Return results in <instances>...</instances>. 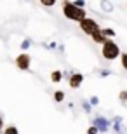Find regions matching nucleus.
I'll return each mask as SVG.
<instances>
[{"instance_id": "nucleus-13", "label": "nucleus", "mask_w": 127, "mask_h": 134, "mask_svg": "<svg viewBox=\"0 0 127 134\" xmlns=\"http://www.w3.org/2000/svg\"><path fill=\"white\" fill-rule=\"evenodd\" d=\"M30 45H31L30 40H23V42H21V49H23V52H26V49H28Z\"/></svg>"}, {"instance_id": "nucleus-3", "label": "nucleus", "mask_w": 127, "mask_h": 134, "mask_svg": "<svg viewBox=\"0 0 127 134\" xmlns=\"http://www.w3.org/2000/svg\"><path fill=\"white\" fill-rule=\"evenodd\" d=\"M78 25H80V30H82L85 35H89V37H92L96 31L101 30L99 23L94 19V18H85V19H84L82 23H78Z\"/></svg>"}, {"instance_id": "nucleus-16", "label": "nucleus", "mask_w": 127, "mask_h": 134, "mask_svg": "<svg viewBox=\"0 0 127 134\" xmlns=\"http://www.w3.org/2000/svg\"><path fill=\"white\" fill-rule=\"evenodd\" d=\"M82 106H84V111H85V113H91V110H92L91 103H85V101H84V103H82Z\"/></svg>"}, {"instance_id": "nucleus-17", "label": "nucleus", "mask_w": 127, "mask_h": 134, "mask_svg": "<svg viewBox=\"0 0 127 134\" xmlns=\"http://www.w3.org/2000/svg\"><path fill=\"white\" fill-rule=\"evenodd\" d=\"M87 134H99V129L98 127H94V125H91L87 129Z\"/></svg>"}, {"instance_id": "nucleus-10", "label": "nucleus", "mask_w": 127, "mask_h": 134, "mask_svg": "<svg viewBox=\"0 0 127 134\" xmlns=\"http://www.w3.org/2000/svg\"><path fill=\"white\" fill-rule=\"evenodd\" d=\"M101 31H103V35H104L106 38H110V40L115 37V31H113L112 28H101Z\"/></svg>"}, {"instance_id": "nucleus-19", "label": "nucleus", "mask_w": 127, "mask_h": 134, "mask_svg": "<svg viewBox=\"0 0 127 134\" xmlns=\"http://www.w3.org/2000/svg\"><path fill=\"white\" fill-rule=\"evenodd\" d=\"M89 103H91V106H96V104L99 103V99H98V98H96V96H92V98L89 99Z\"/></svg>"}, {"instance_id": "nucleus-9", "label": "nucleus", "mask_w": 127, "mask_h": 134, "mask_svg": "<svg viewBox=\"0 0 127 134\" xmlns=\"http://www.w3.org/2000/svg\"><path fill=\"white\" fill-rule=\"evenodd\" d=\"M52 96H54V101H56V103H61V101H64V92H63V91H56Z\"/></svg>"}, {"instance_id": "nucleus-14", "label": "nucleus", "mask_w": 127, "mask_h": 134, "mask_svg": "<svg viewBox=\"0 0 127 134\" xmlns=\"http://www.w3.org/2000/svg\"><path fill=\"white\" fill-rule=\"evenodd\" d=\"M118 98H120V101H122V103H127V91H120Z\"/></svg>"}, {"instance_id": "nucleus-2", "label": "nucleus", "mask_w": 127, "mask_h": 134, "mask_svg": "<svg viewBox=\"0 0 127 134\" xmlns=\"http://www.w3.org/2000/svg\"><path fill=\"white\" fill-rule=\"evenodd\" d=\"M101 54H103L104 59L115 61L117 58L122 56V52H120V47H118V44L115 42V40H108L104 45H101Z\"/></svg>"}, {"instance_id": "nucleus-4", "label": "nucleus", "mask_w": 127, "mask_h": 134, "mask_svg": "<svg viewBox=\"0 0 127 134\" xmlns=\"http://www.w3.org/2000/svg\"><path fill=\"white\" fill-rule=\"evenodd\" d=\"M14 63H16V68L18 70L26 71V70H30V66H31V56H30L28 52H21L14 59Z\"/></svg>"}, {"instance_id": "nucleus-22", "label": "nucleus", "mask_w": 127, "mask_h": 134, "mask_svg": "<svg viewBox=\"0 0 127 134\" xmlns=\"http://www.w3.org/2000/svg\"><path fill=\"white\" fill-rule=\"evenodd\" d=\"M4 129H5L4 127V120H2V117H0V132L2 134H4Z\"/></svg>"}, {"instance_id": "nucleus-12", "label": "nucleus", "mask_w": 127, "mask_h": 134, "mask_svg": "<svg viewBox=\"0 0 127 134\" xmlns=\"http://www.w3.org/2000/svg\"><path fill=\"white\" fill-rule=\"evenodd\" d=\"M120 63H122V68L127 71V52H122V56H120Z\"/></svg>"}, {"instance_id": "nucleus-8", "label": "nucleus", "mask_w": 127, "mask_h": 134, "mask_svg": "<svg viewBox=\"0 0 127 134\" xmlns=\"http://www.w3.org/2000/svg\"><path fill=\"white\" fill-rule=\"evenodd\" d=\"M63 71L61 70H54L52 73H51V80H52V84H59L61 80H63Z\"/></svg>"}, {"instance_id": "nucleus-11", "label": "nucleus", "mask_w": 127, "mask_h": 134, "mask_svg": "<svg viewBox=\"0 0 127 134\" xmlns=\"http://www.w3.org/2000/svg\"><path fill=\"white\" fill-rule=\"evenodd\" d=\"M4 134H19V131H18V127H14V125H7L4 129Z\"/></svg>"}, {"instance_id": "nucleus-6", "label": "nucleus", "mask_w": 127, "mask_h": 134, "mask_svg": "<svg viewBox=\"0 0 127 134\" xmlns=\"http://www.w3.org/2000/svg\"><path fill=\"white\" fill-rule=\"evenodd\" d=\"M82 82H84V75L82 73H73L71 77H70V80H68V84H70L71 89H78V87L82 85Z\"/></svg>"}, {"instance_id": "nucleus-21", "label": "nucleus", "mask_w": 127, "mask_h": 134, "mask_svg": "<svg viewBox=\"0 0 127 134\" xmlns=\"http://www.w3.org/2000/svg\"><path fill=\"white\" fill-rule=\"evenodd\" d=\"M110 75V70H101V77H108Z\"/></svg>"}, {"instance_id": "nucleus-7", "label": "nucleus", "mask_w": 127, "mask_h": 134, "mask_svg": "<svg viewBox=\"0 0 127 134\" xmlns=\"http://www.w3.org/2000/svg\"><path fill=\"white\" fill-rule=\"evenodd\" d=\"M91 38H92V42L94 44H101V45H104L108 42V40L110 38H106V37H104V35H103V31L99 30V31H96V33L92 35V37H91Z\"/></svg>"}, {"instance_id": "nucleus-15", "label": "nucleus", "mask_w": 127, "mask_h": 134, "mask_svg": "<svg viewBox=\"0 0 127 134\" xmlns=\"http://www.w3.org/2000/svg\"><path fill=\"white\" fill-rule=\"evenodd\" d=\"M73 5H75V7H78V9H84V7H85V2H84V0H75Z\"/></svg>"}, {"instance_id": "nucleus-20", "label": "nucleus", "mask_w": 127, "mask_h": 134, "mask_svg": "<svg viewBox=\"0 0 127 134\" xmlns=\"http://www.w3.org/2000/svg\"><path fill=\"white\" fill-rule=\"evenodd\" d=\"M42 5H44V7H54V5H56V2H42Z\"/></svg>"}, {"instance_id": "nucleus-1", "label": "nucleus", "mask_w": 127, "mask_h": 134, "mask_svg": "<svg viewBox=\"0 0 127 134\" xmlns=\"http://www.w3.org/2000/svg\"><path fill=\"white\" fill-rule=\"evenodd\" d=\"M61 7H63V14H64V18H66V19L82 23L85 18H89V16H87V10L75 7L73 2H63V4H61Z\"/></svg>"}, {"instance_id": "nucleus-5", "label": "nucleus", "mask_w": 127, "mask_h": 134, "mask_svg": "<svg viewBox=\"0 0 127 134\" xmlns=\"http://www.w3.org/2000/svg\"><path fill=\"white\" fill-rule=\"evenodd\" d=\"M92 125L94 127H98L99 129V132H106L108 129H110V125H112V122L108 119H104V117H94V120H92Z\"/></svg>"}, {"instance_id": "nucleus-18", "label": "nucleus", "mask_w": 127, "mask_h": 134, "mask_svg": "<svg viewBox=\"0 0 127 134\" xmlns=\"http://www.w3.org/2000/svg\"><path fill=\"white\" fill-rule=\"evenodd\" d=\"M101 7H103L104 10H112V7H113V5L110 4V2H101Z\"/></svg>"}]
</instances>
